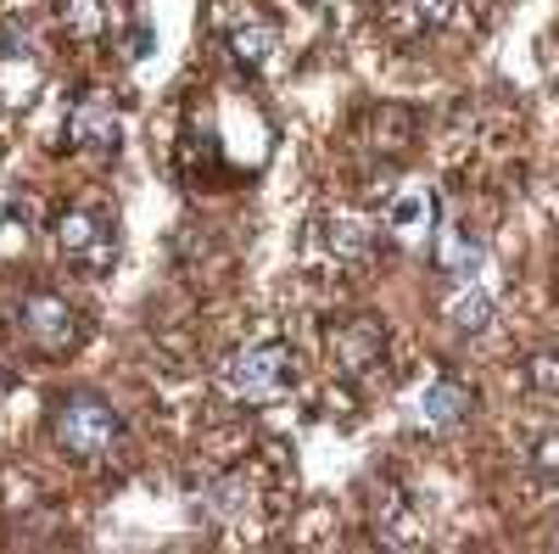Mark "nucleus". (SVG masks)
<instances>
[{
    "label": "nucleus",
    "instance_id": "nucleus-1",
    "mask_svg": "<svg viewBox=\"0 0 559 554\" xmlns=\"http://www.w3.org/2000/svg\"><path fill=\"white\" fill-rule=\"evenodd\" d=\"M297 381V358L286 342H258V347H241V353H229L224 364V387L229 398H241V403H280L292 392Z\"/></svg>",
    "mask_w": 559,
    "mask_h": 554
},
{
    "label": "nucleus",
    "instance_id": "nucleus-2",
    "mask_svg": "<svg viewBox=\"0 0 559 554\" xmlns=\"http://www.w3.org/2000/svg\"><path fill=\"white\" fill-rule=\"evenodd\" d=\"M57 247L84 281H102L118 269V219L107 208H73L57 224Z\"/></svg>",
    "mask_w": 559,
    "mask_h": 554
},
{
    "label": "nucleus",
    "instance_id": "nucleus-3",
    "mask_svg": "<svg viewBox=\"0 0 559 554\" xmlns=\"http://www.w3.org/2000/svg\"><path fill=\"white\" fill-rule=\"evenodd\" d=\"M118 437H123V421H118V409L102 403V398L84 392V398H68L57 409V443L73 459H102V453L118 448Z\"/></svg>",
    "mask_w": 559,
    "mask_h": 554
},
{
    "label": "nucleus",
    "instance_id": "nucleus-4",
    "mask_svg": "<svg viewBox=\"0 0 559 554\" xmlns=\"http://www.w3.org/2000/svg\"><path fill=\"white\" fill-rule=\"evenodd\" d=\"M369 252H376V236H369V224L353 219V213H319L313 229H308V258L324 274H353V269L369 263Z\"/></svg>",
    "mask_w": 559,
    "mask_h": 554
},
{
    "label": "nucleus",
    "instance_id": "nucleus-5",
    "mask_svg": "<svg viewBox=\"0 0 559 554\" xmlns=\"http://www.w3.org/2000/svg\"><path fill=\"white\" fill-rule=\"evenodd\" d=\"M213 28H218V39L229 45V57H236L241 68H263L280 51L274 17L263 7H252V0H218V7H213Z\"/></svg>",
    "mask_w": 559,
    "mask_h": 554
},
{
    "label": "nucleus",
    "instance_id": "nucleus-6",
    "mask_svg": "<svg viewBox=\"0 0 559 554\" xmlns=\"http://www.w3.org/2000/svg\"><path fill=\"white\" fill-rule=\"evenodd\" d=\"M17 326H23V337H28L34 347H45V353H62V347L79 342V314H73V303L57 297V292H28V297L17 303Z\"/></svg>",
    "mask_w": 559,
    "mask_h": 554
},
{
    "label": "nucleus",
    "instance_id": "nucleus-7",
    "mask_svg": "<svg viewBox=\"0 0 559 554\" xmlns=\"http://www.w3.org/2000/svg\"><path fill=\"white\" fill-rule=\"evenodd\" d=\"M331 364L353 381H376L381 364H386V331L376 319H353V326H342L331 337Z\"/></svg>",
    "mask_w": 559,
    "mask_h": 554
},
{
    "label": "nucleus",
    "instance_id": "nucleus-8",
    "mask_svg": "<svg viewBox=\"0 0 559 554\" xmlns=\"http://www.w3.org/2000/svg\"><path fill=\"white\" fill-rule=\"evenodd\" d=\"M376 7H381V17H386L403 39L448 34V28L471 23V7H464V0H376Z\"/></svg>",
    "mask_w": 559,
    "mask_h": 554
},
{
    "label": "nucleus",
    "instance_id": "nucleus-9",
    "mask_svg": "<svg viewBox=\"0 0 559 554\" xmlns=\"http://www.w3.org/2000/svg\"><path fill=\"white\" fill-rule=\"evenodd\" d=\"M68 134L79 152H96V157H112L118 141H123V123H118V107L112 96H102V90H90V96L73 102V118H68Z\"/></svg>",
    "mask_w": 559,
    "mask_h": 554
},
{
    "label": "nucleus",
    "instance_id": "nucleus-10",
    "mask_svg": "<svg viewBox=\"0 0 559 554\" xmlns=\"http://www.w3.org/2000/svg\"><path fill=\"white\" fill-rule=\"evenodd\" d=\"M381 224H386V236L403 241V247H431V236H437V197L426 191V185H408V191L392 197Z\"/></svg>",
    "mask_w": 559,
    "mask_h": 554
},
{
    "label": "nucleus",
    "instance_id": "nucleus-11",
    "mask_svg": "<svg viewBox=\"0 0 559 554\" xmlns=\"http://www.w3.org/2000/svg\"><path fill=\"white\" fill-rule=\"evenodd\" d=\"M39 96V62L23 45H0V107H28Z\"/></svg>",
    "mask_w": 559,
    "mask_h": 554
},
{
    "label": "nucleus",
    "instance_id": "nucleus-12",
    "mask_svg": "<svg viewBox=\"0 0 559 554\" xmlns=\"http://www.w3.org/2000/svg\"><path fill=\"white\" fill-rule=\"evenodd\" d=\"M442 319H448V326H453L459 337H481V331L492 326V297H487L481 286L464 281V286H453V292H448Z\"/></svg>",
    "mask_w": 559,
    "mask_h": 554
},
{
    "label": "nucleus",
    "instance_id": "nucleus-13",
    "mask_svg": "<svg viewBox=\"0 0 559 554\" xmlns=\"http://www.w3.org/2000/svg\"><path fill=\"white\" fill-rule=\"evenodd\" d=\"M57 12L79 39H107L118 28V0H57Z\"/></svg>",
    "mask_w": 559,
    "mask_h": 554
},
{
    "label": "nucleus",
    "instance_id": "nucleus-14",
    "mask_svg": "<svg viewBox=\"0 0 559 554\" xmlns=\"http://www.w3.org/2000/svg\"><path fill=\"white\" fill-rule=\"evenodd\" d=\"M431 258H437V269H442V274H459V281H464V274L476 269L481 247H476L471 236H464L459 224H437V236H431Z\"/></svg>",
    "mask_w": 559,
    "mask_h": 554
},
{
    "label": "nucleus",
    "instance_id": "nucleus-15",
    "mask_svg": "<svg viewBox=\"0 0 559 554\" xmlns=\"http://www.w3.org/2000/svg\"><path fill=\"white\" fill-rule=\"evenodd\" d=\"M419 414H426L431 426H459L464 414H471V392H464L459 381H431L426 392H419Z\"/></svg>",
    "mask_w": 559,
    "mask_h": 554
},
{
    "label": "nucleus",
    "instance_id": "nucleus-16",
    "mask_svg": "<svg viewBox=\"0 0 559 554\" xmlns=\"http://www.w3.org/2000/svg\"><path fill=\"white\" fill-rule=\"evenodd\" d=\"M526 381H532V392H543V398H559V353H554V347L526 358Z\"/></svg>",
    "mask_w": 559,
    "mask_h": 554
},
{
    "label": "nucleus",
    "instance_id": "nucleus-17",
    "mask_svg": "<svg viewBox=\"0 0 559 554\" xmlns=\"http://www.w3.org/2000/svg\"><path fill=\"white\" fill-rule=\"evenodd\" d=\"M532 465L543 482H559V426H548L537 443H532Z\"/></svg>",
    "mask_w": 559,
    "mask_h": 554
},
{
    "label": "nucleus",
    "instance_id": "nucleus-18",
    "mask_svg": "<svg viewBox=\"0 0 559 554\" xmlns=\"http://www.w3.org/2000/svg\"><path fill=\"white\" fill-rule=\"evenodd\" d=\"M554 90H559V84H554Z\"/></svg>",
    "mask_w": 559,
    "mask_h": 554
}]
</instances>
